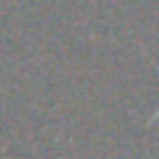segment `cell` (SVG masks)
Wrapping results in <instances>:
<instances>
[{"label":"cell","instance_id":"obj_1","mask_svg":"<svg viewBox=\"0 0 159 159\" xmlns=\"http://www.w3.org/2000/svg\"><path fill=\"white\" fill-rule=\"evenodd\" d=\"M157 120H159V115H157Z\"/></svg>","mask_w":159,"mask_h":159}]
</instances>
